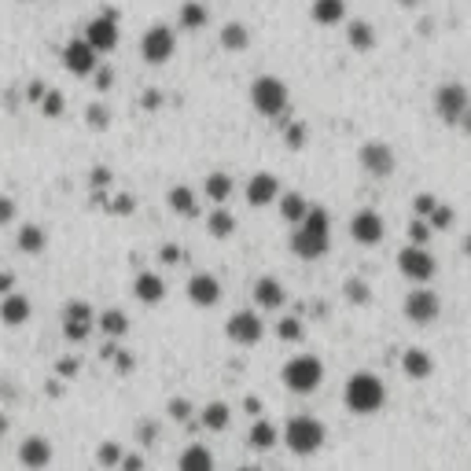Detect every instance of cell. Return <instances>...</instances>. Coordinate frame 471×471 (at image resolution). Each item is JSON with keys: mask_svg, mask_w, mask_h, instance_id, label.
<instances>
[{"mask_svg": "<svg viewBox=\"0 0 471 471\" xmlns=\"http://www.w3.org/2000/svg\"><path fill=\"white\" fill-rule=\"evenodd\" d=\"M291 250L302 262H317L332 250V217L324 206H309V214L295 225Z\"/></svg>", "mask_w": 471, "mask_h": 471, "instance_id": "cell-1", "label": "cell"}, {"mask_svg": "<svg viewBox=\"0 0 471 471\" xmlns=\"http://www.w3.org/2000/svg\"><path fill=\"white\" fill-rule=\"evenodd\" d=\"M342 401H347V409L354 416H372V413L383 409L387 387L375 372H354L347 380V387H342Z\"/></svg>", "mask_w": 471, "mask_h": 471, "instance_id": "cell-2", "label": "cell"}, {"mask_svg": "<svg viewBox=\"0 0 471 471\" xmlns=\"http://www.w3.org/2000/svg\"><path fill=\"white\" fill-rule=\"evenodd\" d=\"M324 442H328V427L317 416H291L284 424V446L295 457H313Z\"/></svg>", "mask_w": 471, "mask_h": 471, "instance_id": "cell-3", "label": "cell"}, {"mask_svg": "<svg viewBox=\"0 0 471 471\" xmlns=\"http://www.w3.org/2000/svg\"><path fill=\"white\" fill-rule=\"evenodd\" d=\"M288 104H291V92L280 78L262 74V78L250 81V107H255L262 118H280L288 111Z\"/></svg>", "mask_w": 471, "mask_h": 471, "instance_id": "cell-4", "label": "cell"}, {"mask_svg": "<svg viewBox=\"0 0 471 471\" xmlns=\"http://www.w3.org/2000/svg\"><path fill=\"white\" fill-rule=\"evenodd\" d=\"M321 380H324V365L313 354H299L280 368V383H284L291 394H313L321 387Z\"/></svg>", "mask_w": 471, "mask_h": 471, "instance_id": "cell-5", "label": "cell"}, {"mask_svg": "<svg viewBox=\"0 0 471 471\" xmlns=\"http://www.w3.org/2000/svg\"><path fill=\"white\" fill-rule=\"evenodd\" d=\"M97 317H100V313L92 309L88 302H81V299H71L67 306H63V313H59L63 335H67L71 342H85V339L92 335V328H97Z\"/></svg>", "mask_w": 471, "mask_h": 471, "instance_id": "cell-6", "label": "cell"}, {"mask_svg": "<svg viewBox=\"0 0 471 471\" xmlns=\"http://www.w3.org/2000/svg\"><path fill=\"white\" fill-rule=\"evenodd\" d=\"M173 52H177V34H173L170 26L155 22V26L144 29V38H140V55H144V63H151V67H163V63L173 59Z\"/></svg>", "mask_w": 471, "mask_h": 471, "instance_id": "cell-7", "label": "cell"}, {"mask_svg": "<svg viewBox=\"0 0 471 471\" xmlns=\"http://www.w3.org/2000/svg\"><path fill=\"white\" fill-rule=\"evenodd\" d=\"M467 107H471V92L460 81H446V85L434 88V114L446 125H457Z\"/></svg>", "mask_w": 471, "mask_h": 471, "instance_id": "cell-8", "label": "cell"}, {"mask_svg": "<svg viewBox=\"0 0 471 471\" xmlns=\"http://www.w3.org/2000/svg\"><path fill=\"white\" fill-rule=\"evenodd\" d=\"M398 273L405 280H413V284H427V280L438 273V262H434V255H431L427 247L409 243V247L398 250Z\"/></svg>", "mask_w": 471, "mask_h": 471, "instance_id": "cell-9", "label": "cell"}, {"mask_svg": "<svg viewBox=\"0 0 471 471\" xmlns=\"http://www.w3.org/2000/svg\"><path fill=\"white\" fill-rule=\"evenodd\" d=\"M357 163H361V170H365L368 177H375V181H387V177H394V170H398L394 147L383 144V140H365L361 151H357Z\"/></svg>", "mask_w": 471, "mask_h": 471, "instance_id": "cell-10", "label": "cell"}, {"mask_svg": "<svg viewBox=\"0 0 471 471\" xmlns=\"http://www.w3.org/2000/svg\"><path fill=\"white\" fill-rule=\"evenodd\" d=\"M401 313L413 324H420V328L434 324L438 313H442V299H438V291H431V288H413L409 295H405V302H401Z\"/></svg>", "mask_w": 471, "mask_h": 471, "instance_id": "cell-11", "label": "cell"}, {"mask_svg": "<svg viewBox=\"0 0 471 471\" xmlns=\"http://www.w3.org/2000/svg\"><path fill=\"white\" fill-rule=\"evenodd\" d=\"M85 41L97 48L100 55H107V52H114L118 48V41H122V26H118V12H100L97 19H92L88 26H85Z\"/></svg>", "mask_w": 471, "mask_h": 471, "instance_id": "cell-12", "label": "cell"}, {"mask_svg": "<svg viewBox=\"0 0 471 471\" xmlns=\"http://www.w3.org/2000/svg\"><path fill=\"white\" fill-rule=\"evenodd\" d=\"M63 67H67L74 78H92L100 67V52L92 48L85 38H74L63 45Z\"/></svg>", "mask_w": 471, "mask_h": 471, "instance_id": "cell-13", "label": "cell"}, {"mask_svg": "<svg viewBox=\"0 0 471 471\" xmlns=\"http://www.w3.org/2000/svg\"><path fill=\"white\" fill-rule=\"evenodd\" d=\"M225 335L236 342V347H255V342H262V335H265V324L255 309H240L225 321Z\"/></svg>", "mask_w": 471, "mask_h": 471, "instance_id": "cell-14", "label": "cell"}, {"mask_svg": "<svg viewBox=\"0 0 471 471\" xmlns=\"http://www.w3.org/2000/svg\"><path fill=\"white\" fill-rule=\"evenodd\" d=\"M350 236L361 247H375V243H383V236H387V222L375 210H357L350 217Z\"/></svg>", "mask_w": 471, "mask_h": 471, "instance_id": "cell-15", "label": "cell"}, {"mask_svg": "<svg viewBox=\"0 0 471 471\" xmlns=\"http://www.w3.org/2000/svg\"><path fill=\"white\" fill-rule=\"evenodd\" d=\"M188 302L199 306V309H210L222 302V280H217L214 273H192V280H188Z\"/></svg>", "mask_w": 471, "mask_h": 471, "instance_id": "cell-16", "label": "cell"}, {"mask_svg": "<svg viewBox=\"0 0 471 471\" xmlns=\"http://www.w3.org/2000/svg\"><path fill=\"white\" fill-rule=\"evenodd\" d=\"M19 464L26 471H45L52 464V442L45 434H29L26 442L19 446Z\"/></svg>", "mask_w": 471, "mask_h": 471, "instance_id": "cell-17", "label": "cell"}, {"mask_svg": "<svg viewBox=\"0 0 471 471\" xmlns=\"http://www.w3.org/2000/svg\"><path fill=\"white\" fill-rule=\"evenodd\" d=\"M280 199V181L276 173H255L247 181V203L250 206H273Z\"/></svg>", "mask_w": 471, "mask_h": 471, "instance_id": "cell-18", "label": "cell"}, {"mask_svg": "<svg viewBox=\"0 0 471 471\" xmlns=\"http://www.w3.org/2000/svg\"><path fill=\"white\" fill-rule=\"evenodd\" d=\"M250 295H255V306L265 309V313H273V309H280V306L288 302V291H284V284H280L276 276H258L255 280V291H250Z\"/></svg>", "mask_w": 471, "mask_h": 471, "instance_id": "cell-19", "label": "cell"}, {"mask_svg": "<svg viewBox=\"0 0 471 471\" xmlns=\"http://www.w3.org/2000/svg\"><path fill=\"white\" fill-rule=\"evenodd\" d=\"M29 313H34V306H29V299L19 295V291H8L4 299H0V324L22 328L29 321Z\"/></svg>", "mask_w": 471, "mask_h": 471, "instance_id": "cell-20", "label": "cell"}, {"mask_svg": "<svg viewBox=\"0 0 471 471\" xmlns=\"http://www.w3.org/2000/svg\"><path fill=\"white\" fill-rule=\"evenodd\" d=\"M133 295H137V302H144V306H159L163 299H166V280L159 276V273H137V280H133Z\"/></svg>", "mask_w": 471, "mask_h": 471, "instance_id": "cell-21", "label": "cell"}, {"mask_svg": "<svg viewBox=\"0 0 471 471\" xmlns=\"http://www.w3.org/2000/svg\"><path fill=\"white\" fill-rule=\"evenodd\" d=\"M401 372L409 375V380H431V372H434V361H431V354L424 350V347H413V350H405L401 354Z\"/></svg>", "mask_w": 471, "mask_h": 471, "instance_id": "cell-22", "label": "cell"}, {"mask_svg": "<svg viewBox=\"0 0 471 471\" xmlns=\"http://www.w3.org/2000/svg\"><path fill=\"white\" fill-rule=\"evenodd\" d=\"M309 19L317 26H339L342 19H347V0H313Z\"/></svg>", "mask_w": 471, "mask_h": 471, "instance_id": "cell-23", "label": "cell"}, {"mask_svg": "<svg viewBox=\"0 0 471 471\" xmlns=\"http://www.w3.org/2000/svg\"><path fill=\"white\" fill-rule=\"evenodd\" d=\"M166 206L173 214H181V217H196L199 214V199H196V192L188 184H173L170 188V192H166Z\"/></svg>", "mask_w": 471, "mask_h": 471, "instance_id": "cell-24", "label": "cell"}, {"mask_svg": "<svg viewBox=\"0 0 471 471\" xmlns=\"http://www.w3.org/2000/svg\"><path fill=\"white\" fill-rule=\"evenodd\" d=\"M177 471H214V453L199 442H192L177 457Z\"/></svg>", "mask_w": 471, "mask_h": 471, "instance_id": "cell-25", "label": "cell"}, {"mask_svg": "<svg viewBox=\"0 0 471 471\" xmlns=\"http://www.w3.org/2000/svg\"><path fill=\"white\" fill-rule=\"evenodd\" d=\"M250 450H258V453H265V450H273L276 442H280V431H276V424H269V420H255L250 424Z\"/></svg>", "mask_w": 471, "mask_h": 471, "instance_id": "cell-26", "label": "cell"}, {"mask_svg": "<svg viewBox=\"0 0 471 471\" xmlns=\"http://www.w3.org/2000/svg\"><path fill=\"white\" fill-rule=\"evenodd\" d=\"M15 247L22 250V255H41V250L48 247V236H45L41 225H22L15 232Z\"/></svg>", "mask_w": 471, "mask_h": 471, "instance_id": "cell-27", "label": "cell"}, {"mask_svg": "<svg viewBox=\"0 0 471 471\" xmlns=\"http://www.w3.org/2000/svg\"><path fill=\"white\" fill-rule=\"evenodd\" d=\"M309 206L313 203H306L302 192H280V217H284V222H291V225L302 222V217L309 214Z\"/></svg>", "mask_w": 471, "mask_h": 471, "instance_id": "cell-28", "label": "cell"}, {"mask_svg": "<svg viewBox=\"0 0 471 471\" xmlns=\"http://www.w3.org/2000/svg\"><path fill=\"white\" fill-rule=\"evenodd\" d=\"M347 41H350L354 52H372V48H375V29H372V22L354 19V22L347 26Z\"/></svg>", "mask_w": 471, "mask_h": 471, "instance_id": "cell-29", "label": "cell"}, {"mask_svg": "<svg viewBox=\"0 0 471 471\" xmlns=\"http://www.w3.org/2000/svg\"><path fill=\"white\" fill-rule=\"evenodd\" d=\"M97 328L107 335V339H122L130 332V317H125V309H104L97 317Z\"/></svg>", "mask_w": 471, "mask_h": 471, "instance_id": "cell-30", "label": "cell"}, {"mask_svg": "<svg viewBox=\"0 0 471 471\" xmlns=\"http://www.w3.org/2000/svg\"><path fill=\"white\" fill-rule=\"evenodd\" d=\"M203 188H206V199H210V203H217V206H222V203H229V196L236 192L232 177H229V173H222V170H217V173H210Z\"/></svg>", "mask_w": 471, "mask_h": 471, "instance_id": "cell-31", "label": "cell"}, {"mask_svg": "<svg viewBox=\"0 0 471 471\" xmlns=\"http://www.w3.org/2000/svg\"><path fill=\"white\" fill-rule=\"evenodd\" d=\"M206 229H210L214 240H229V236H236V217H232L225 206H217V210H210V217H206Z\"/></svg>", "mask_w": 471, "mask_h": 471, "instance_id": "cell-32", "label": "cell"}, {"mask_svg": "<svg viewBox=\"0 0 471 471\" xmlns=\"http://www.w3.org/2000/svg\"><path fill=\"white\" fill-rule=\"evenodd\" d=\"M199 420H203V427H206V431H225V427L232 424V409H229L225 401H210L206 409H203V416H199Z\"/></svg>", "mask_w": 471, "mask_h": 471, "instance_id": "cell-33", "label": "cell"}, {"mask_svg": "<svg viewBox=\"0 0 471 471\" xmlns=\"http://www.w3.org/2000/svg\"><path fill=\"white\" fill-rule=\"evenodd\" d=\"M250 45V29L243 22H225L222 26V48L225 52H243Z\"/></svg>", "mask_w": 471, "mask_h": 471, "instance_id": "cell-34", "label": "cell"}, {"mask_svg": "<svg viewBox=\"0 0 471 471\" xmlns=\"http://www.w3.org/2000/svg\"><path fill=\"white\" fill-rule=\"evenodd\" d=\"M206 22H210L206 4H199V0H188V4H181V26L184 29H203Z\"/></svg>", "mask_w": 471, "mask_h": 471, "instance_id": "cell-35", "label": "cell"}, {"mask_svg": "<svg viewBox=\"0 0 471 471\" xmlns=\"http://www.w3.org/2000/svg\"><path fill=\"white\" fill-rule=\"evenodd\" d=\"M342 295H347V302H350V306H365V302L372 299V288L365 284L361 276H350L347 284H342Z\"/></svg>", "mask_w": 471, "mask_h": 471, "instance_id": "cell-36", "label": "cell"}, {"mask_svg": "<svg viewBox=\"0 0 471 471\" xmlns=\"http://www.w3.org/2000/svg\"><path fill=\"white\" fill-rule=\"evenodd\" d=\"M41 111H45V118H59L63 111H67V100H63V92H59V88H45Z\"/></svg>", "mask_w": 471, "mask_h": 471, "instance_id": "cell-37", "label": "cell"}, {"mask_svg": "<svg viewBox=\"0 0 471 471\" xmlns=\"http://www.w3.org/2000/svg\"><path fill=\"white\" fill-rule=\"evenodd\" d=\"M427 222H431V229H450V225L457 222V214H453V206H446V203H434V210L427 214Z\"/></svg>", "mask_w": 471, "mask_h": 471, "instance_id": "cell-38", "label": "cell"}, {"mask_svg": "<svg viewBox=\"0 0 471 471\" xmlns=\"http://www.w3.org/2000/svg\"><path fill=\"white\" fill-rule=\"evenodd\" d=\"M122 457H125V450H122L118 442H104V446L97 450V460H100V467H118V464H122Z\"/></svg>", "mask_w": 471, "mask_h": 471, "instance_id": "cell-39", "label": "cell"}, {"mask_svg": "<svg viewBox=\"0 0 471 471\" xmlns=\"http://www.w3.org/2000/svg\"><path fill=\"white\" fill-rule=\"evenodd\" d=\"M427 240H431V222H427V217H413V222H409V243L427 247Z\"/></svg>", "mask_w": 471, "mask_h": 471, "instance_id": "cell-40", "label": "cell"}, {"mask_svg": "<svg viewBox=\"0 0 471 471\" xmlns=\"http://www.w3.org/2000/svg\"><path fill=\"white\" fill-rule=\"evenodd\" d=\"M306 137H309V133H306L302 122H291L288 130H284V144H288L291 151H302V147H306Z\"/></svg>", "mask_w": 471, "mask_h": 471, "instance_id": "cell-41", "label": "cell"}, {"mask_svg": "<svg viewBox=\"0 0 471 471\" xmlns=\"http://www.w3.org/2000/svg\"><path fill=\"white\" fill-rule=\"evenodd\" d=\"M276 335L284 339V342H299L302 339V321L299 317H284V321L276 324Z\"/></svg>", "mask_w": 471, "mask_h": 471, "instance_id": "cell-42", "label": "cell"}, {"mask_svg": "<svg viewBox=\"0 0 471 471\" xmlns=\"http://www.w3.org/2000/svg\"><path fill=\"white\" fill-rule=\"evenodd\" d=\"M166 413H170L177 424H188V420H192V401H188V398H170Z\"/></svg>", "mask_w": 471, "mask_h": 471, "instance_id": "cell-43", "label": "cell"}, {"mask_svg": "<svg viewBox=\"0 0 471 471\" xmlns=\"http://www.w3.org/2000/svg\"><path fill=\"white\" fill-rule=\"evenodd\" d=\"M104 357H107V361H114V368H118L122 375H125V372H133V354H130V350L107 347V350H104Z\"/></svg>", "mask_w": 471, "mask_h": 471, "instance_id": "cell-44", "label": "cell"}, {"mask_svg": "<svg viewBox=\"0 0 471 471\" xmlns=\"http://www.w3.org/2000/svg\"><path fill=\"white\" fill-rule=\"evenodd\" d=\"M85 122L92 125V130H107V122H111V111H107L104 104H92V107L85 111Z\"/></svg>", "mask_w": 471, "mask_h": 471, "instance_id": "cell-45", "label": "cell"}, {"mask_svg": "<svg viewBox=\"0 0 471 471\" xmlns=\"http://www.w3.org/2000/svg\"><path fill=\"white\" fill-rule=\"evenodd\" d=\"M434 203H438V199H434L431 192H420V196L413 199V214H416V217H427V214L434 210Z\"/></svg>", "mask_w": 471, "mask_h": 471, "instance_id": "cell-46", "label": "cell"}, {"mask_svg": "<svg viewBox=\"0 0 471 471\" xmlns=\"http://www.w3.org/2000/svg\"><path fill=\"white\" fill-rule=\"evenodd\" d=\"M15 222V199L0 196V225H12Z\"/></svg>", "mask_w": 471, "mask_h": 471, "instance_id": "cell-47", "label": "cell"}, {"mask_svg": "<svg viewBox=\"0 0 471 471\" xmlns=\"http://www.w3.org/2000/svg\"><path fill=\"white\" fill-rule=\"evenodd\" d=\"M137 438H140V446H151L155 438H159V424H140L137 427Z\"/></svg>", "mask_w": 471, "mask_h": 471, "instance_id": "cell-48", "label": "cell"}, {"mask_svg": "<svg viewBox=\"0 0 471 471\" xmlns=\"http://www.w3.org/2000/svg\"><path fill=\"white\" fill-rule=\"evenodd\" d=\"M159 258H163L166 265H177V262L184 258V250H181L177 243H166V247H163V255H159Z\"/></svg>", "mask_w": 471, "mask_h": 471, "instance_id": "cell-49", "label": "cell"}, {"mask_svg": "<svg viewBox=\"0 0 471 471\" xmlns=\"http://www.w3.org/2000/svg\"><path fill=\"white\" fill-rule=\"evenodd\" d=\"M118 467H122V471H144V457H140V453H125Z\"/></svg>", "mask_w": 471, "mask_h": 471, "instance_id": "cell-50", "label": "cell"}, {"mask_svg": "<svg viewBox=\"0 0 471 471\" xmlns=\"http://www.w3.org/2000/svg\"><path fill=\"white\" fill-rule=\"evenodd\" d=\"M92 78H97V88H100V92H107V88L114 85V71H107V67H104V71L97 67V74H92Z\"/></svg>", "mask_w": 471, "mask_h": 471, "instance_id": "cell-51", "label": "cell"}, {"mask_svg": "<svg viewBox=\"0 0 471 471\" xmlns=\"http://www.w3.org/2000/svg\"><path fill=\"white\" fill-rule=\"evenodd\" d=\"M111 210H114V214H133V199H130V196H118V199L111 203Z\"/></svg>", "mask_w": 471, "mask_h": 471, "instance_id": "cell-52", "label": "cell"}, {"mask_svg": "<svg viewBox=\"0 0 471 471\" xmlns=\"http://www.w3.org/2000/svg\"><path fill=\"white\" fill-rule=\"evenodd\" d=\"M8 291H15V276L12 273H0V295H8Z\"/></svg>", "mask_w": 471, "mask_h": 471, "instance_id": "cell-53", "label": "cell"}, {"mask_svg": "<svg viewBox=\"0 0 471 471\" xmlns=\"http://www.w3.org/2000/svg\"><path fill=\"white\" fill-rule=\"evenodd\" d=\"M457 130H460L464 137H471V107H467V111H464V118L457 122Z\"/></svg>", "mask_w": 471, "mask_h": 471, "instance_id": "cell-54", "label": "cell"}, {"mask_svg": "<svg viewBox=\"0 0 471 471\" xmlns=\"http://www.w3.org/2000/svg\"><path fill=\"white\" fill-rule=\"evenodd\" d=\"M243 405H247V413H250V416H262V401H258V398H247Z\"/></svg>", "mask_w": 471, "mask_h": 471, "instance_id": "cell-55", "label": "cell"}, {"mask_svg": "<svg viewBox=\"0 0 471 471\" xmlns=\"http://www.w3.org/2000/svg\"><path fill=\"white\" fill-rule=\"evenodd\" d=\"M107 181H111V173H107V170H92V184H97V188H100V184H107Z\"/></svg>", "mask_w": 471, "mask_h": 471, "instance_id": "cell-56", "label": "cell"}, {"mask_svg": "<svg viewBox=\"0 0 471 471\" xmlns=\"http://www.w3.org/2000/svg\"><path fill=\"white\" fill-rule=\"evenodd\" d=\"M78 372V361H59V375H74Z\"/></svg>", "mask_w": 471, "mask_h": 471, "instance_id": "cell-57", "label": "cell"}, {"mask_svg": "<svg viewBox=\"0 0 471 471\" xmlns=\"http://www.w3.org/2000/svg\"><path fill=\"white\" fill-rule=\"evenodd\" d=\"M144 107H151V111L159 107V92H144Z\"/></svg>", "mask_w": 471, "mask_h": 471, "instance_id": "cell-58", "label": "cell"}, {"mask_svg": "<svg viewBox=\"0 0 471 471\" xmlns=\"http://www.w3.org/2000/svg\"><path fill=\"white\" fill-rule=\"evenodd\" d=\"M394 4H401V8H416L420 0H394Z\"/></svg>", "mask_w": 471, "mask_h": 471, "instance_id": "cell-59", "label": "cell"}, {"mask_svg": "<svg viewBox=\"0 0 471 471\" xmlns=\"http://www.w3.org/2000/svg\"><path fill=\"white\" fill-rule=\"evenodd\" d=\"M8 431V416H0V434H4Z\"/></svg>", "mask_w": 471, "mask_h": 471, "instance_id": "cell-60", "label": "cell"}, {"mask_svg": "<svg viewBox=\"0 0 471 471\" xmlns=\"http://www.w3.org/2000/svg\"><path fill=\"white\" fill-rule=\"evenodd\" d=\"M464 255H471V236H467V240H464Z\"/></svg>", "mask_w": 471, "mask_h": 471, "instance_id": "cell-61", "label": "cell"}, {"mask_svg": "<svg viewBox=\"0 0 471 471\" xmlns=\"http://www.w3.org/2000/svg\"><path fill=\"white\" fill-rule=\"evenodd\" d=\"M236 471H262V467H255V464H247V467H236Z\"/></svg>", "mask_w": 471, "mask_h": 471, "instance_id": "cell-62", "label": "cell"}, {"mask_svg": "<svg viewBox=\"0 0 471 471\" xmlns=\"http://www.w3.org/2000/svg\"><path fill=\"white\" fill-rule=\"evenodd\" d=\"M22 4H29V0H22Z\"/></svg>", "mask_w": 471, "mask_h": 471, "instance_id": "cell-63", "label": "cell"}]
</instances>
